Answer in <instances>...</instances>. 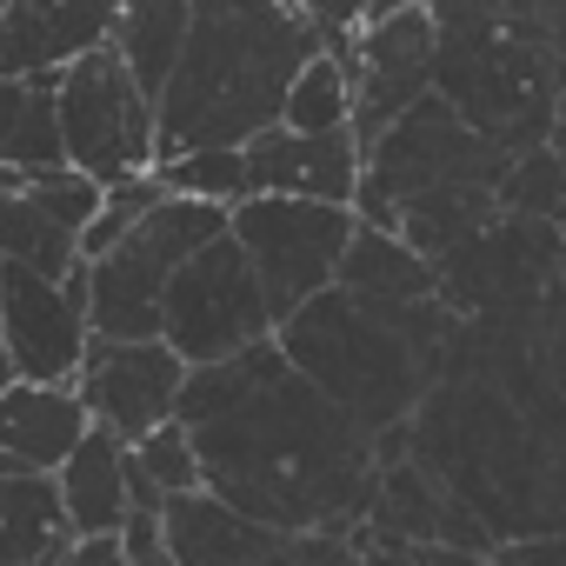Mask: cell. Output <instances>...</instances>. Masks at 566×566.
<instances>
[{"mask_svg":"<svg viewBox=\"0 0 566 566\" xmlns=\"http://www.w3.org/2000/svg\"><path fill=\"white\" fill-rule=\"evenodd\" d=\"M94 433L81 387H28L14 380L0 394V473H41L54 480L81 440Z\"/></svg>","mask_w":566,"mask_h":566,"instance_id":"13","label":"cell"},{"mask_svg":"<svg viewBox=\"0 0 566 566\" xmlns=\"http://www.w3.org/2000/svg\"><path fill=\"white\" fill-rule=\"evenodd\" d=\"M453 321L433 301H367V294H321L314 307H301L287 327L273 334V347L294 360V374H307L340 413H354L380 447L407 440L413 413L427 407V394L447 374V347H453Z\"/></svg>","mask_w":566,"mask_h":566,"instance_id":"3","label":"cell"},{"mask_svg":"<svg viewBox=\"0 0 566 566\" xmlns=\"http://www.w3.org/2000/svg\"><path fill=\"white\" fill-rule=\"evenodd\" d=\"M340 287H347V294H367V301H400V307H413V301H433L440 273H433V260H420L400 233L360 227L354 247H347V266H340Z\"/></svg>","mask_w":566,"mask_h":566,"instance_id":"18","label":"cell"},{"mask_svg":"<svg viewBox=\"0 0 566 566\" xmlns=\"http://www.w3.org/2000/svg\"><path fill=\"white\" fill-rule=\"evenodd\" d=\"M321 61L314 8L280 0H193V34L160 87V167L187 154H247L280 127L294 81Z\"/></svg>","mask_w":566,"mask_h":566,"instance_id":"2","label":"cell"},{"mask_svg":"<svg viewBox=\"0 0 566 566\" xmlns=\"http://www.w3.org/2000/svg\"><path fill=\"white\" fill-rule=\"evenodd\" d=\"M227 233V207L167 193L107 260L87 266V327L94 340H160V307L174 273Z\"/></svg>","mask_w":566,"mask_h":566,"instance_id":"4","label":"cell"},{"mask_svg":"<svg viewBox=\"0 0 566 566\" xmlns=\"http://www.w3.org/2000/svg\"><path fill=\"white\" fill-rule=\"evenodd\" d=\"M207 500L273 533H360L380 486V440L340 413L273 340L207 367L180 394Z\"/></svg>","mask_w":566,"mask_h":566,"instance_id":"1","label":"cell"},{"mask_svg":"<svg viewBox=\"0 0 566 566\" xmlns=\"http://www.w3.org/2000/svg\"><path fill=\"white\" fill-rule=\"evenodd\" d=\"M0 347H8L14 374L28 387H74L94 347L87 327V266H74V280H41L8 266V287H0Z\"/></svg>","mask_w":566,"mask_h":566,"instance_id":"8","label":"cell"},{"mask_svg":"<svg viewBox=\"0 0 566 566\" xmlns=\"http://www.w3.org/2000/svg\"><path fill=\"white\" fill-rule=\"evenodd\" d=\"M360 566H420L407 546H387V539H367L360 533Z\"/></svg>","mask_w":566,"mask_h":566,"instance_id":"24","label":"cell"},{"mask_svg":"<svg viewBox=\"0 0 566 566\" xmlns=\"http://www.w3.org/2000/svg\"><path fill=\"white\" fill-rule=\"evenodd\" d=\"M74 526L61 486L41 473H0V566H67Z\"/></svg>","mask_w":566,"mask_h":566,"instance_id":"15","label":"cell"},{"mask_svg":"<svg viewBox=\"0 0 566 566\" xmlns=\"http://www.w3.org/2000/svg\"><path fill=\"white\" fill-rule=\"evenodd\" d=\"M193 493H207L200 453H193V433L174 420L134 447V513H167L174 500H193Z\"/></svg>","mask_w":566,"mask_h":566,"instance_id":"19","label":"cell"},{"mask_svg":"<svg viewBox=\"0 0 566 566\" xmlns=\"http://www.w3.org/2000/svg\"><path fill=\"white\" fill-rule=\"evenodd\" d=\"M67 134H61V81H0V174H61Z\"/></svg>","mask_w":566,"mask_h":566,"instance_id":"16","label":"cell"},{"mask_svg":"<svg viewBox=\"0 0 566 566\" xmlns=\"http://www.w3.org/2000/svg\"><path fill=\"white\" fill-rule=\"evenodd\" d=\"M187 380H193V367L167 340H94L74 387L101 433H114L120 447H140L147 433L180 420Z\"/></svg>","mask_w":566,"mask_h":566,"instance_id":"9","label":"cell"},{"mask_svg":"<svg viewBox=\"0 0 566 566\" xmlns=\"http://www.w3.org/2000/svg\"><path fill=\"white\" fill-rule=\"evenodd\" d=\"M61 134H67V167L101 187L160 167V107L114 48H94L61 74Z\"/></svg>","mask_w":566,"mask_h":566,"instance_id":"7","label":"cell"},{"mask_svg":"<svg viewBox=\"0 0 566 566\" xmlns=\"http://www.w3.org/2000/svg\"><path fill=\"white\" fill-rule=\"evenodd\" d=\"M160 520L174 566H360V533H273L207 493L174 500Z\"/></svg>","mask_w":566,"mask_h":566,"instance_id":"10","label":"cell"},{"mask_svg":"<svg viewBox=\"0 0 566 566\" xmlns=\"http://www.w3.org/2000/svg\"><path fill=\"white\" fill-rule=\"evenodd\" d=\"M287 134H307V140H327V134H354V81L334 54L307 61V74L294 81L287 94V114H280Z\"/></svg>","mask_w":566,"mask_h":566,"instance_id":"20","label":"cell"},{"mask_svg":"<svg viewBox=\"0 0 566 566\" xmlns=\"http://www.w3.org/2000/svg\"><path fill=\"white\" fill-rule=\"evenodd\" d=\"M107 0H8L0 8V81H61L114 41Z\"/></svg>","mask_w":566,"mask_h":566,"instance_id":"11","label":"cell"},{"mask_svg":"<svg viewBox=\"0 0 566 566\" xmlns=\"http://www.w3.org/2000/svg\"><path fill=\"white\" fill-rule=\"evenodd\" d=\"M14 380H21V374H14V360H8V347H0V394H8Z\"/></svg>","mask_w":566,"mask_h":566,"instance_id":"25","label":"cell"},{"mask_svg":"<svg viewBox=\"0 0 566 566\" xmlns=\"http://www.w3.org/2000/svg\"><path fill=\"white\" fill-rule=\"evenodd\" d=\"M227 233L260 273V294L273 307V327H287L301 307L340 287L347 247L360 233L354 207H321V200H240L227 213Z\"/></svg>","mask_w":566,"mask_h":566,"instance_id":"5","label":"cell"},{"mask_svg":"<svg viewBox=\"0 0 566 566\" xmlns=\"http://www.w3.org/2000/svg\"><path fill=\"white\" fill-rule=\"evenodd\" d=\"M67 566H127V553H120V539H81Z\"/></svg>","mask_w":566,"mask_h":566,"instance_id":"23","label":"cell"},{"mask_svg":"<svg viewBox=\"0 0 566 566\" xmlns=\"http://www.w3.org/2000/svg\"><path fill=\"white\" fill-rule=\"evenodd\" d=\"M280 327H273V307L260 294V273L253 260L240 253L233 233L207 240L180 273H174V287H167V307H160V340L193 367H227L253 347H266Z\"/></svg>","mask_w":566,"mask_h":566,"instance_id":"6","label":"cell"},{"mask_svg":"<svg viewBox=\"0 0 566 566\" xmlns=\"http://www.w3.org/2000/svg\"><path fill=\"white\" fill-rule=\"evenodd\" d=\"M187 34H193V0H134V8L114 14V54L134 67V81L160 101V87L174 81L180 54H187Z\"/></svg>","mask_w":566,"mask_h":566,"instance_id":"17","label":"cell"},{"mask_svg":"<svg viewBox=\"0 0 566 566\" xmlns=\"http://www.w3.org/2000/svg\"><path fill=\"white\" fill-rule=\"evenodd\" d=\"M120 553H127V566H174V553H167V520H160V513H134L127 533H120Z\"/></svg>","mask_w":566,"mask_h":566,"instance_id":"22","label":"cell"},{"mask_svg":"<svg viewBox=\"0 0 566 566\" xmlns=\"http://www.w3.org/2000/svg\"><path fill=\"white\" fill-rule=\"evenodd\" d=\"M54 486H61L74 539H120L134 520V447H120L114 433L94 427L81 440V453L54 473Z\"/></svg>","mask_w":566,"mask_h":566,"instance_id":"14","label":"cell"},{"mask_svg":"<svg viewBox=\"0 0 566 566\" xmlns=\"http://www.w3.org/2000/svg\"><path fill=\"white\" fill-rule=\"evenodd\" d=\"M367 180V147L354 134H287L273 127L247 147V187L253 200H321V207H354Z\"/></svg>","mask_w":566,"mask_h":566,"instance_id":"12","label":"cell"},{"mask_svg":"<svg viewBox=\"0 0 566 566\" xmlns=\"http://www.w3.org/2000/svg\"><path fill=\"white\" fill-rule=\"evenodd\" d=\"M160 174V187L167 193H180V200H207V207H240V200H253V187H247V154H187V160H167V167H154Z\"/></svg>","mask_w":566,"mask_h":566,"instance_id":"21","label":"cell"},{"mask_svg":"<svg viewBox=\"0 0 566 566\" xmlns=\"http://www.w3.org/2000/svg\"><path fill=\"white\" fill-rule=\"evenodd\" d=\"M0 287H8V266H0Z\"/></svg>","mask_w":566,"mask_h":566,"instance_id":"26","label":"cell"}]
</instances>
